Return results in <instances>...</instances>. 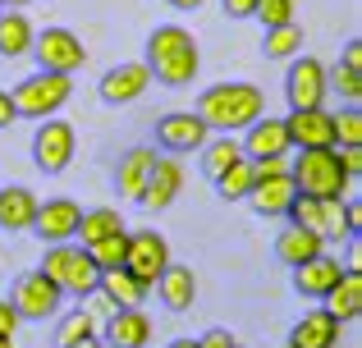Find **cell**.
<instances>
[{
	"label": "cell",
	"mask_w": 362,
	"mask_h": 348,
	"mask_svg": "<svg viewBox=\"0 0 362 348\" xmlns=\"http://www.w3.org/2000/svg\"><path fill=\"white\" fill-rule=\"evenodd\" d=\"M147 73L160 88H193L197 69H202V55H197V42L188 28L179 23H160L156 32L147 37Z\"/></svg>",
	"instance_id": "cell-1"
},
{
	"label": "cell",
	"mask_w": 362,
	"mask_h": 348,
	"mask_svg": "<svg viewBox=\"0 0 362 348\" xmlns=\"http://www.w3.org/2000/svg\"><path fill=\"white\" fill-rule=\"evenodd\" d=\"M197 115L211 133H243L266 115V97L257 83H216L197 97Z\"/></svg>",
	"instance_id": "cell-2"
},
{
	"label": "cell",
	"mask_w": 362,
	"mask_h": 348,
	"mask_svg": "<svg viewBox=\"0 0 362 348\" xmlns=\"http://www.w3.org/2000/svg\"><path fill=\"white\" fill-rule=\"evenodd\" d=\"M37 270H42L46 280H55V289H60L64 298H92L97 294V280H101L97 261L74 239L69 243H46V257H42Z\"/></svg>",
	"instance_id": "cell-3"
},
{
	"label": "cell",
	"mask_w": 362,
	"mask_h": 348,
	"mask_svg": "<svg viewBox=\"0 0 362 348\" xmlns=\"http://www.w3.org/2000/svg\"><path fill=\"white\" fill-rule=\"evenodd\" d=\"M289 179L303 197H344L354 179L344 174L335 147H312V152H298V161L289 165Z\"/></svg>",
	"instance_id": "cell-4"
},
{
	"label": "cell",
	"mask_w": 362,
	"mask_h": 348,
	"mask_svg": "<svg viewBox=\"0 0 362 348\" xmlns=\"http://www.w3.org/2000/svg\"><path fill=\"white\" fill-rule=\"evenodd\" d=\"M69 97H74V78H69V73H46V69L28 73V78L9 92L18 119H51V115L64 110Z\"/></svg>",
	"instance_id": "cell-5"
},
{
	"label": "cell",
	"mask_w": 362,
	"mask_h": 348,
	"mask_svg": "<svg viewBox=\"0 0 362 348\" xmlns=\"http://www.w3.org/2000/svg\"><path fill=\"white\" fill-rule=\"evenodd\" d=\"M74 152H78V133H74V124L69 119H42L37 124V133H33V161H37V170L42 174H64L69 170V161H74Z\"/></svg>",
	"instance_id": "cell-6"
},
{
	"label": "cell",
	"mask_w": 362,
	"mask_h": 348,
	"mask_svg": "<svg viewBox=\"0 0 362 348\" xmlns=\"http://www.w3.org/2000/svg\"><path fill=\"white\" fill-rule=\"evenodd\" d=\"M9 307L18 312V321H51V316H60L64 294L55 289V280H46V275H42V270H28V275H18V280H14Z\"/></svg>",
	"instance_id": "cell-7"
},
{
	"label": "cell",
	"mask_w": 362,
	"mask_h": 348,
	"mask_svg": "<svg viewBox=\"0 0 362 348\" xmlns=\"http://www.w3.org/2000/svg\"><path fill=\"white\" fill-rule=\"evenodd\" d=\"M28 55L37 60V69H46V73H69V78L83 69V60H88L83 42L69 32V28H46V32H37Z\"/></svg>",
	"instance_id": "cell-8"
},
{
	"label": "cell",
	"mask_w": 362,
	"mask_h": 348,
	"mask_svg": "<svg viewBox=\"0 0 362 348\" xmlns=\"http://www.w3.org/2000/svg\"><path fill=\"white\" fill-rule=\"evenodd\" d=\"M326 64L317 55H293L289 73H284V101L289 110H312V106H326Z\"/></svg>",
	"instance_id": "cell-9"
},
{
	"label": "cell",
	"mask_w": 362,
	"mask_h": 348,
	"mask_svg": "<svg viewBox=\"0 0 362 348\" xmlns=\"http://www.w3.org/2000/svg\"><path fill=\"white\" fill-rule=\"evenodd\" d=\"M293 197H298V188H293L289 170H271V174L252 170V188H247L243 202L252 206L262 220H284V211L293 206Z\"/></svg>",
	"instance_id": "cell-10"
},
{
	"label": "cell",
	"mask_w": 362,
	"mask_h": 348,
	"mask_svg": "<svg viewBox=\"0 0 362 348\" xmlns=\"http://www.w3.org/2000/svg\"><path fill=\"white\" fill-rule=\"evenodd\" d=\"M206 138H211V128L202 124L197 110H170V115L156 119V143H160V152H170V156L202 152Z\"/></svg>",
	"instance_id": "cell-11"
},
{
	"label": "cell",
	"mask_w": 362,
	"mask_h": 348,
	"mask_svg": "<svg viewBox=\"0 0 362 348\" xmlns=\"http://www.w3.org/2000/svg\"><path fill=\"white\" fill-rule=\"evenodd\" d=\"M147 88H151L147 64H142V60H124V64H115V69L101 73L97 97L106 101V106H133V101L147 97Z\"/></svg>",
	"instance_id": "cell-12"
},
{
	"label": "cell",
	"mask_w": 362,
	"mask_h": 348,
	"mask_svg": "<svg viewBox=\"0 0 362 348\" xmlns=\"http://www.w3.org/2000/svg\"><path fill=\"white\" fill-rule=\"evenodd\" d=\"M170 266V243L160 239L156 229H138L129 234V252H124V270H133V275L142 280V284H156V275Z\"/></svg>",
	"instance_id": "cell-13"
},
{
	"label": "cell",
	"mask_w": 362,
	"mask_h": 348,
	"mask_svg": "<svg viewBox=\"0 0 362 348\" xmlns=\"http://www.w3.org/2000/svg\"><path fill=\"white\" fill-rule=\"evenodd\" d=\"M78 215H83V206L74 197H46V202H37L33 234L42 243H69L74 229H78Z\"/></svg>",
	"instance_id": "cell-14"
},
{
	"label": "cell",
	"mask_w": 362,
	"mask_h": 348,
	"mask_svg": "<svg viewBox=\"0 0 362 348\" xmlns=\"http://www.w3.org/2000/svg\"><path fill=\"white\" fill-rule=\"evenodd\" d=\"M339 275H344L339 257H330V252H317V257H308V261H298V266H293V294H298V298H312V303H321V298L335 289Z\"/></svg>",
	"instance_id": "cell-15"
},
{
	"label": "cell",
	"mask_w": 362,
	"mask_h": 348,
	"mask_svg": "<svg viewBox=\"0 0 362 348\" xmlns=\"http://www.w3.org/2000/svg\"><path fill=\"white\" fill-rule=\"evenodd\" d=\"M284 128H289V147H298V152H312V147H335V128H330V110L326 106L289 110V115H284Z\"/></svg>",
	"instance_id": "cell-16"
},
{
	"label": "cell",
	"mask_w": 362,
	"mask_h": 348,
	"mask_svg": "<svg viewBox=\"0 0 362 348\" xmlns=\"http://www.w3.org/2000/svg\"><path fill=\"white\" fill-rule=\"evenodd\" d=\"M101 344L106 348H147L151 344V316L142 307H115L101 330Z\"/></svg>",
	"instance_id": "cell-17"
},
{
	"label": "cell",
	"mask_w": 362,
	"mask_h": 348,
	"mask_svg": "<svg viewBox=\"0 0 362 348\" xmlns=\"http://www.w3.org/2000/svg\"><path fill=\"white\" fill-rule=\"evenodd\" d=\"M289 128H284V119H271L262 115L257 124L243 128V156L247 161H271V156H289Z\"/></svg>",
	"instance_id": "cell-18"
},
{
	"label": "cell",
	"mask_w": 362,
	"mask_h": 348,
	"mask_svg": "<svg viewBox=\"0 0 362 348\" xmlns=\"http://www.w3.org/2000/svg\"><path fill=\"white\" fill-rule=\"evenodd\" d=\"M179 188H184V170H179V161L156 156L147 184H142V193H138V206H142V211H165V206L179 197Z\"/></svg>",
	"instance_id": "cell-19"
},
{
	"label": "cell",
	"mask_w": 362,
	"mask_h": 348,
	"mask_svg": "<svg viewBox=\"0 0 362 348\" xmlns=\"http://www.w3.org/2000/svg\"><path fill=\"white\" fill-rule=\"evenodd\" d=\"M151 289H156L160 307H170V312H188L197 303V275H193V266H179V261H170Z\"/></svg>",
	"instance_id": "cell-20"
},
{
	"label": "cell",
	"mask_w": 362,
	"mask_h": 348,
	"mask_svg": "<svg viewBox=\"0 0 362 348\" xmlns=\"http://www.w3.org/2000/svg\"><path fill=\"white\" fill-rule=\"evenodd\" d=\"M37 202L42 197L23 184H9L0 188V229L5 234H28L33 229V215H37Z\"/></svg>",
	"instance_id": "cell-21"
},
{
	"label": "cell",
	"mask_w": 362,
	"mask_h": 348,
	"mask_svg": "<svg viewBox=\"0 0 362 348\" xmlns=\"http://www.w3.org/2000/svg\"><path fill=\"white\" fill-rule=\"evenodd\" d=\"M97 294L106 298V307L115 312V307H142L147 303V294L151 289L142 284L133 270H124V266H115V270H101V280H97Z\"/></svg>",
	"instance_id": "cell-22"
},
{
	"label": "cell",
	"mask_w": 362,
	"mask_h": 348,
	"mask_svg": "<svg viewBox=\"0 0 362 348\" xmlns=\"http://www.w3.org/2000/svg\"><path fill=\"white\" fill-rule=\"evenodd\" d=\"M339 330H344V325H339L326 307L303 312V321L289 330V348H335L339 344Z\"/></svg>",
	"instance_id": "cell-23"
},
{
	"label": "cell",
	"mask_w": 362,
	"mask_h": 348,
	"mask_svg": "<svg viewBox=\"0 0 362 348\" xmlns=\"http://www.w3.org/2000/svg\"><path fill=\"white\" fill-rule=\"evenodd\" d=\"M321 307H326L339 325H354L362 316V270H344V275L335 280V289L321 298Z\"/></svg>",
	"instance_id": "cell-24"
},
{
	"label": "cell",
	"mask_w": 362,
	"mask_h": 348,
	"mask_svg": "<svg viewBox=\"0 0 362 348\" xmlns=\"http://www.w3.org/2000/svg\"><path fill=\"white\" fill-rule=\"evenodd\" d=\"M151 165H156V147H129V152L119 156V165H115L119 197H133V202H138V193H142V184H147Z\"/></svg>",
	"instance_id": "cell-25"
},
{
	"label": "cell",
	"mask_w": 362,
	"mask_h": 348,
	"mask_svg": "<svg viewBox=\"0 0 362 348\" xmlns=\"http://www.w3.org/2000/svg\"><path fill=\"white\" fill-rule=\"evenodd\" d=\"M317 252H326V239H321V234H312V229H298V224H289L284 234H275V257H280L289 270L298 266V261L317 257Z\"/></svg>",
	"instance_id": "cell-26"
},
{
	"label": "cell",
	"mask_w": 362,
	"mask_h": 348,
	"mask_svg": "<svg viewBox=\"0 0 362 348\" xmlns=\"http://www.w3.org/2000/svg\"><path fill=\"white\" fill-rule=\"evenodd\" d=\"M33 37H37V28L28 23V14H18V9H0V55H5V60L28 55V51H33Z\"/></svg>",
	"instance_id": "cell-27"
},
{
	"label": "cell",
	"mask_w": 362,
	"mask_h": 348,
	"mask_svg": "<svg viewBox=\"0 0 362 348\" xmlns=\"http://www.w3.org/2000/svg\"><path fill=\"white\" fill-rule=\"evenodd\" d=\"M197 156H202V174L216 179V174L230 170L234 161H243V143L234 133H216V138H206V143H202V152H197Z\"/></svg>",
	"instance_id": "cell-28"
},
{
	"label": "cell",
	"mask_w": 362,
	"mask_h": 348,
	"mask_svg": "<svg viewBox=\"0 0 362 348\" xmlns=\"http://www.w3.org/2000/svg\"><path fill=\"white\" fill-rule=\"evenodd\" d=\"M124 229V215L115 211V206H92V211L78 215V229H74V239L88 248V243L106 239V234H119Z\"/></svg>",
	"instance_id": "cell-29"
},
{
	"label": "cell",
	"mask_w": 362,
	"mask_h": 348,
	"mask_svg": "<svg viewBox=\"0 0 362 348\" xmlns=\"http://www.w3.org/2000/svg\"><path fill=\"white\" fill-rule=\"evenodd\" d=\"M303 28H298V18L293 23H280V28H266L262 32V51H266V60H293V55H303Z\"/></svg>",
	"instance_id": "cell-30"
},
{
	"label": "cell",
	"mask_w": 362,
	"mask_h": 348,
	"mask_svg": "<svg viewBox=\"0 0 362 348\" xmlns=\"http://www.w3.org/2000/svg\"><path fill=\"white\" fill-rule=\"evenodd\" d=\"M88 335H97V316H92L88 307L60 312V321H55V348H69V344L88 340Z\"/></svg>",
	"instance_id": "cell-31"
},
{
	"label": "cell",
	"mask_w": 362,
	"mask_h": 348,
	"mask_svg": "<svg viewBox=\"0 0 362 348\" xmlns=\"http://www.w3.org/2000/svg\"><path fill=\"white\" fill-rule=\"evenodd\" d=\"M326 92H335L344 106H358L362 101V69H354V64H330L326 69Z\"/></svg>",
	"instance_id": "cell-32"
},
{
	"label": "cell",
	"mask_w": 362,
	"mask_h": 348,
	"mask_svg": "<svg viewBox=\"0 0 362 348\" xmlns=\"http://www.w3.org/2000/svg\"><path fill=\"white\" fill-rule=\"evenodd\" d=\"M211 184H216V193H221V202H243L247 188H252V161H247V156H243V161H234L230 170L216 174Z\"/></svg>",
	"instance_id": "cell-33"
},
{
	"label": "cell",
	"mask_w": 362,
	"mask_h": 348,
	"mask_svg": "<svg viewBox=\"0 0 362 348\" xmlns=\"http://www.w3.org/2000/svg\"><path fill=\"white\" fill-rule=\"evenodd\" d=\"M124 252H129V229L106 234V239L88 243V257L97 261V270H115V266H124Z\"/></svg>",
	"instance_id": "cell-34"
},
{
	"label": "cell",
	"mask_w": 362,
	"mask_h": 348,
	"mask_svg": "<svg viewBox=\"0 0 362 348\" xmlns=\"http://www.w3.org/2000/svg\"><path fill=\"white\" fill-rule=\"evenodd\" d=\"M330 128H335V147H362V110L344 106L339 115H330Z\"/></svg>",
	"instance_id": "cell-35"
},
{
	"label": "cell",
	"mask_w": 362,
	"mask_h": 348,
	"mask_svg": "<svg viewBox=\"0 0 362 348\" xmlns=\"http://www.w3.org/2000/svg\"><path fill=\"white\" fill-rule=\"evenodd\" d=\"M293 14H298V5L293 0H257L252 18L262 28H280V23H293Z\"/></svg>",
	"instance_id": "cell-36"
},
{
	"label": "cell",
	"mask_w": 362,
	"mask_h": 348,
	"mask_svg": "<svg viewBox=\"0 0 362 348\" xmlns=\"http://www.w3.org/2000/svg\"><path fill=\"white\" fill-rule=\"evenodd\" d=\"M335 156H339V165H344L349 179L362 174V147H335Z\"/></svg>",
	"instance_id": "cell-37"
},
{
	"label": "cell",
	"mask_w": 362,
	"mask_h": 348,
	"mask_svg": "<svg viewBox=\"0 0 362 348\" xmlns=\"http://www.w3.org/2000/svg\"><path fill=\"white\" fill-rule=\"evenodd\" d=\"M239 340H234L230 330H225V325H211V330L202 335V340H197V348H234Z\"/></svg>",
	"instance_id": "cell-38"
},
{
	"label": "cell",
	"mask_w": 362,
	"mask_h": 348,
	"mask_svg": "<svg viewBox=\"0 0 362 348\" xmlns=\"http://www.w3.org/2000/svg\"><path fill=\"white\" fill-rule=\"evenodd\" d=\"M221 9L230 18H252V9H257V0H221Z\"/></svg>",
	"instance_id": "cell-39"
},
{
	"label": "cell",
	"mask_w": 362,
	"mask_h": 348,
	"mask_svg": "<svg viewBox=\"0 0 362 348\" xmlns=\"http://www.w3.org/2000/svg\"><path fill=\"white\" fill-rule=\"evenodd\" d=\"M18 119V110H14V101H9V92L0 88V128H9Z\"/></svg>",
	"instance_id": "cell-40"
},
{
	"label": "cell",
	"mask_w": 362,
	"mask_h": 348,
	"mask_svg": "<svg viewBox=\"0 0 362 348\" xmlns=\"http://www.w3.org/2000/svg\"><path fill=\"white\" fill-rule=\"evenodd\" d=\"M18 330V312L9 303H0V335H14Z\"/></svg>",
	"instance_id": "cell-41"
},
{
	"label": "cell",
	"mask_w": 362,
	"mask_h": 348,
	"mask_svg": "<svg viewBox=\"0 0 362 348\" xmlns=\"http://www.w3.org/2000/svg\"><path fill=\"white\" fill-rule=\"evenodd\" d=\"M339 64H354V69H362V42L354 37V42L344 46V55H339Z\"/></svg>",
	"instance_id": "cell-42"
},
{
	"label": "cell",
	"mask_w": 362,
	"mask_h": 348,
	"mask_svg": "<svg viewBox=\"0 0 362 348\" xmlns=\"http://www.w3.org/2000/svg\"><path fill=\"white\" fill-rule=\"evenodd\" d=\"M344 270H362V243H358V234H349V266Z\"/></svg>",
	"instance_id": "cell-43"
},
{
	"label": "cell",
	"mask_w": 362,
	"mask_h": 348,
	"mask_svg": "<svg viewBox=\"0 0 362 348\" xmlns=\"http://www.w3.org/2000/svg\"><path fill=\"white\" fill-rule=\"evenodd\" d=\"M349 224H354V234L362 229V206L358 202H349Z\"/></svg>",
	"instance_id": "cell-44"
},
{
	"label": "cell",
	"mask_w": 362,
	"mask_h": 348,
	"mask_svg": "<svg viewBox=\"0 0 362 348\" xmlns=\"http://www.w3.org/2000/svg\"><path fill=\"white\" fill-rule=\"evenodd\" d=\"M69 348H106V344H101L97 335H88V340H78V344H69Z\"/></svg>",
	"instance_id": "cell-45"
},
{
	"label": "cell",
	"mask_w": 362,
	"mask_h": 348,
	"mask_svg": "<svg viewBox=\"0 0 362 348\" xmlns=\"http://www.w3.org/2000/svg\"><path fill=\"white\" fill-rule=\"evenodd\" d=\"M165 5H175V9H197L202 0H165Z\"/></svg>",
	"instance_id": "cell-46"
},
{
	"label": "cell",
	"mask_w": 362,
	"mask_h": 348,
	"mask_svg": "<svg viewBox=\"0 0 362 348\" xmlns=\"http://www.w3.org/2000/svg\"><path fill=\"white\" fill-rule=\"evenodd\" d=\"M165 348H197V340H175V344H165Z\"/></svg>",
	"instance_id": "cell-47"
},
{
	"label": "cell",
	"mask_w": 362,
	"mask_h": 348,
	"mask_svg": "<svg viewBox=\"0 0 362 348\" xmlns=\"http://www.w3.org/2000/svg\"><path fill=\"white\" fill-rule=\"evenodd\" d=\"M0 5H5V9H23L28 0H0Z\"/></svg>",
	"instance_id": "cell-48"
},
{
	"label": "cell",
	"mask_w": 362,
	"mask_h": 348,
	"mask_svg": "<svg viewBox=\"0 0 362 348\" xmlns=\"http://www.w3.org/2000/svg\"><path fill=\"white\" fill-rule=\"evenodd\" d=\"M0 348H14V335H0Z\"/></svg>",
	"instance_id": "cell-49"
},
{
	"label": "cell",
	"mask_w": 362,
	"mask_h": 348,
	"mask_svg": "<svg viewBox=\"0 0 362 348\" xmlns=\"http://www.w3.org/2000/svg\"><path fill=\"white\" fill-rule=\"evenodd\" d=\"M234 348H239V344H234Z\"/></svg>",
	"instance_id": "cell-50"
},
{
	"label": "cell",
	"mask_w": 362,
	"mask_h": 348,
	"mask_svg": "<svg viewBox=\"0 0 362 348\" xmlns=\"http://www.w3.org/2000/svg\"><path fill=\"white\" fill-rule=\"evenodd\" d=\"M0 9H5V5H0Z\"/></svg>",
	"instance_id": "cell-51"
}]
</instances>
